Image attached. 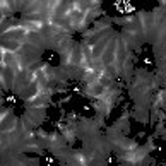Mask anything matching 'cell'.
I'll return each mask as SVG.
<instances>
[{
	"instance_id": "6da1fadb",
	"label": "cell",
	"mask_w": 166,
	"mask_h": 166,
	"mask_svg": "<svg viewBox=\"0 0 166 166\" xmlns=\"http://www.w3.org/2000/svg\"><path fill=\"white\" fill-rule=\"evenodd\" d=\"M12 108H2V115H0V120H2V122H5V120L7 118H10L12 117Z\"/></svg>"
},
{
	"instance_id": "7a4b0ae2",
	"label": "cell",
	"mask_w": 166,
	"mask_h": 166,
	"mask_svg": "<svg viewBox=\"0 0 166 166\" xmlns=\"http://www.w3.org/2000/svg\"><path fill=\"white\" fill-rule=\"evenodd\" d=\"M118 166H135V164H132V163H120Z\"/></svg>"
}]
</instances>
